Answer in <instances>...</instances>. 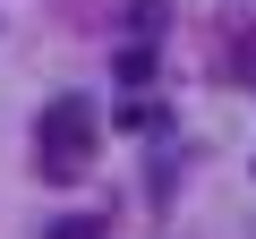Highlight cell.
<instances>
[{"instance_id":"7a4b0ae2","label":"cell","mask_w":256,"mask_h":239,"mask_svg":"<svg viewBox=\"0 0 256 239\" xmlns=\"http://www.w3.org/2000/svg\"><path fill=\"white\" fill-rule=\"evenodd\" d=\"M111 68H120V86H154V52H146V43H128Z\"/></svg>"},{"instance_id":"3957f363","label":"cell","mask_w":256,"mask_h":239,"mask_svg":"<svg viewBox=\"0 0 256 239\" xmlns=\"http://www.w3.org/2000/svg\"><path fill=\"white\" fill-rule=\"evenodd\" d=\"M102 230H111V222H102V214H60V222H52V230H43V239H102Z\"/></svg>"},{"instance_id":"6da1fadb","label":"cell","mask_w":256,"mask_h":239,"mask_svg":"<svg viewBox=\"0 0 256 239\" xmlns=\"http://www.w3.org/2000/svg\"><path fill=\"white\" fill-rule=\"evenodd\" d=\"M94 137H102L94 94H52L43 120H34V146H43V171H52V180H77L86 154H94Z\"/></svg>"}]
</instances>
